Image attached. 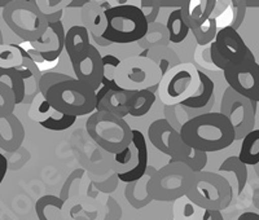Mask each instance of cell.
<instances>
[{
    "instance_id": "obj_49",
    "label": "cell",
    "mask_w": 259,
    "mask_h": 220,
    "mask_svg": "<svg viewBox=\"0 0 259 220\" xmlns=\"http://www.w3.org/2000/svg\"><path fill=\"white\" fill-rule=\"evenodd\" d=\"M89 2L90 0H83V2H73V3H68V8L69 7H84Z\"/></svg>"
},
{
    "instance_id": "obj_35",
    "label": "cell",
    "mask_w": 259,
    "mask_h": 220,
    "mask_svg": "<svg viewBox=\"0 0 259 220\" xmlns=\"http://www.w3.org/2000/svg\"><path fill=\"white\" fill-rule=\"evenodd\" d=\"M191 109L186 108L183 105H174V106H166L165 109V119L167 120L175 131L179 132L182 127L192 119Z\"/></svg>"
},
{
    "instance_id": "obj_14",
    "label": "cell",
    "mask_w": 259,
    "mask_h": 220,
    "mask_svg": "<svg viewBox=\"0 0 259 220\" xmlns=\"http://www.w3.org/2000/svg\"><path fill=\"white\" fill-rule=\"evenodd\" d=\"M65 29L62 22L48 24L47 30L38 40L31 41L30 46L34 51L39 52L41 59L46 61H55L61 56L65 50Z\"/></svg>"
},
{
    "instance_id": "obj_36",
    "label": "cell",
    "mask_w": 259,
    "mask_h": 220,
    "mask_svg": "<svg viewBox=\"0 0 259 220\" xmlns=\"http://www.w3.org/2000/svg\"><path fill=\"white\" fill-rule=\"evenodd\" d=\"M219 171H227V172L235 173L236 179H237V185H239V193H241L244 191L247 182V168L246 164L242 163L239 159V157H230V158H227L221 164Z\"/></svg>"
},
{
    "instance_id": "obj_39",
    "label": "cell",
    "mask_w": 259,
    "mask_h": 220,
    "mask_svg": "<svg viewBox=\"0 0 259 220\" xmlns=\"http://www.w3.org/2000/svg\"><path fill=\"white\" fill-rule=\"evenodd\" d=\"M70 79H73V76L69 75V74L56 73V71H47V73L41 74L40 83H39L41 97H46L47 92L50 91V88L53 87L55 84H59V83L66 82V80Z\"/></svg>"
},
{
    "instance_id": "obj_3",
    "label": "cell",
    "mask_w": 259,
    "mask_h": 220,
    "mask_svg": "<svg viewBox=\"0 0 259 220\" xmlns=\"http://www.w3.org/2000/svg\"><path fill=\"white\" fill-rule=\"evenodd\" d=\"M186 197L203 210L222 211L231 205L233 191L230 182L212 171L193 172Z\"/></svg>"
},
{
    "instance_id": "obj_10",
    "label": "cell",
    "mask_w": 259,
    "mask_h": 220,
    "mask_svg": "<svg viewBox=\"0 0 259 220\" xmlns=\"http://www.w3.org/2000/svg\"><path fill=\"white\" fill-rule=\"evenodd\" d=\"M221 113L228 118L236 132V140H242L255 129L256 103L235 92L231 87L226 88L221 101Z\"/></svg>"
},
{
    "instance_id": "obj_21",
    "label": "cell",
    "mask_w": 259,
    "mask_h": 220,
    "mask_svg": "<svg viewBox=\"0 0 259 220\" xmlns=\"http://www.w3.org/2000/svg\"><path fill=\"white\" fill-rule=\"evenodd\" d=\"M178 135H179V132L175 131L165 118L156 119L148 127V139L150 140V144L153 145L157 150L170 157L171 141Z\"/></svg>"
},
{
    "instance_id": "obj_44",
    "label": "cell",
    "mask_w": 259,
    "mask_h": 220,
    "mask_svg": "<svg viewBox=\"0 0 259 220\" xmlns=\"http://www.w3.org/2000/svg\"><path fill=\"white\" fill-rule=\"evenodd\" d=\"M202 220H224V217L218 210H203Z\"/></svg>"
},
{
    "instance_id": "obj_8",
    "label": "cell",
    "mask_w": 259,
    "mask_h": 220,
    "mask_svg": "<svg viewBox=\"0 0 259 220\" xmlns=\"http://www.w3.org/2000/svg\"><path fill=\"white\" fill-rule=\"evenodd\" d=\"M162 74L152 60L140 55L128 56L121 61L115 73V82L121 90L128 92L158 88Z\"/></svg>"
},
{
    "instance_id": "obj_47",
    "label": "cell",
    "mask_w": 259,
    "mask_h": 220,
    "mask_svg": "<svg viewBox=\"0 0 259 220\" xmlns=\"http://www.w3.org/2000/svg\"><path fill=\"white\" fill-rule=\"evenodd\" d=\"M90 39H92V40L95 41V47L96 48H97V46H99V47H109V46H112V43L106 40V39H104L103 36L90 35Z\"/></svg>"
},
{
    "instance_id": "obj_41",
    "label": "cell",
    "mask_w": 259,
    "mask_h": 220,
    "mask_svg": "<svg viewBox=\"0 0 259 220\" xmlns=\"http://www.w3.org/2000/svg\"><path fill=\"white\" fill-rule=\"evenodd\" d=\"M230 4L231 8H232V20H231V24L228 26L237 31L245 20L246 4H245V2H241V0H232V2H230Z\"/></svg>"
},
{
    "instance_id": "obj_29",
    "label": "cell",
    "mask_w": 259,
    "mask_h": 220,
    "mask_svg": "<svg viewBox=\"0 0 259 220\" xmlns=\"http://www.w3.org/2000/svg\"><path fill=\"white\" fill-rule=\"evenodd\" d=\"M156 99V94L149 90L131 92L128 100V115L135 118L145 115L154 105Z\"/></svg>"
},
{
    "instance_id": "obj_13",
    "label": "cell",
    "mask_w": 259,
    "mask_h": 220,
    "mask_svg": "<svg viewBox=\"0 0 259 220\" xmlns=\"http://www.w3.org/2000/svg\"><path fill=\"white\" fill-rule=\"evenodd\" d=\"M75 79L80 80L89 85L95 92L101 87L103 83V55L99 52L94 44H91L89 51L82 55L79 59L71 61Z\"/></svg>"
},
{
    "instance_id": "obj_18",
    "label": "cell",
    "mask_w": 259,
    "mask_h": 220,
    "mask_svg": "<svg viewBox=\"0 0 259 220\" xmlns=\"http://www.w3.org/2000/svg\"><path fill=\"white\" fill-rule=\"evenodd\" d=\"M25 140V128L15 114L0 117V149L13 153L22 147Z\"/></svg>"
},
{
    "instance_id": "obj_32",
    "label": "cell",
    "mask_w": 259,
    "mask_h": 220,
    "mask_svg": "<svg viewBox=\"0 0 259 220\" xmlns=\"http://www.w3.org/2000/svg\"><path fill=\"white\" fill-rule=\"evenodd\" d=\"M0 82L11 88L15 95L16 105L25 100V82L17 69L0 68Z\"/></svg>"
},
{
    "instance_id": "obj_16",
    "label": "cell",
    "mask_w": 259,
    "mask_h": 220,
    "mask_svg": "<svg viewBox=\"0 0 259 220\" xmlns=\"http://www.w3.org/2000/svg\"><path fill=\"white\" fill-rule=\"evenodd\" d=\"M171 163H183L187 167L191 168L193 172H201L203 171L207 163V154L194 148L187 145L184 141L180 139V135L175 136L171 141L170 145Z\"/></svg>"
},
{
    "instance_id": "obj_5",
    "label": "cell",
    "mask_w": 259,
    "mask_h": 220,
    "mask_svg": "<svg viewBox=\"0 0 259 220\" xmlns=\"http://www.w3.org/2000/svg\"><path fill=\"white\" fill-rule=\"evenodd\" d=\"M45 99L60 112L77 118L96 109V92L75 78L51 87Z\"/></svg>"
},
{
    "instance_id": "obj_25",
    "label": "cell",
    "mask_w": 259,
    "mask_h": 220,
    "mask_svg": "<svg viewBox=\"0 0 259 220\" xmlns=\"http://www.w3.org/2000/svg\"><path fill=\"white\" fill-rule=\"evenodd\" d=\"M64 201L57 196L47 194L35 203V212L39 220H66L62 212Z\"/></svg>"
},
{
    "instance_id": "obj_15",
    "label": "cell",
    "mask_w": 259,
    "mask_h": 220,
    "mask_svg": "<svg viewBox=\"0 0 259 220\" xmlns=\"http://www.w3.org/2000/svg\"><path fill=\"white\" fill-rule=\"evenodd\" d=\"M198 79H200V85H198L197 91L194 92L188 100L180 104V105L191 109L193 118L210 113L215 104V84L211 78L202 70H198Z\"/></svg>"
},
{
    "instance_id": "obj_33",
    "label": "cell",
    "mask_w": 259,
    "mask_h": 220,
    "mask_svg": "<svg viewBox=\"0 0 259 220\" xmlns=\"http://www.w3.org/2000/svg\"><path fill=\"white\" fill-rule=\"evenodd\" d=\"M121 61L122 60L119 59V56L113 53H106L103 56L104 75L101 85L108 88L109 91H123L115 82V73H117L118 66L121 65Z\"/></svg>"
},
{
    "instance_id": "obj_50",
    "label": "cell",
    "mask_w": 259,
    "mask_h": 220,
    "mask_svg": "<svg viewBox=\"0 0 259 220\" xmlns=\"http://www.w3.org/2000/svg\"><path fill=\"white\" fill-rule=\"evenodd\" d=\"M8 4H9V0H2V2H0V7H3V8H6Z\"/></svg>"
},
{
    "instance_id": "obj_48",
    "label": "cell",
    "mask_w": 259,
    "mask_h": 220,
    "mask_svg": "<svg viewBox=\"0 0 259 220\" xmlns=\"http://www.w3.org/2000/svg\"><path fill=\"white\" fill-rule=\"evenodd\" d=\"M237 220H259V214H256V212L247 211V212H244V214L240 215L239 219Z\"/></svg>"
},
{
    "instance_id": "obj_6",
    "label": "cell",
    "mask_w": 259,
    "mask_h": 220,
    "mask_svg": "<svg viewBox=\"0 0 259 220\" xmlns=\"http://www.w3.org/2000/svg\"><path fill=\"white\" fill-rule=\"evenodd\" d=\"M7 26L24 41H35L48 27L47 18L34 0H11L3 9Z\"/></svg>"
},
{
    "instance_id": "obj_28",
    "label": "cell",
    "mask_w": 259,
    "mask_h": 220,
    "mask_svg": "<svg viewBox=\"0 0 259 220\" xmlns=\"http://www.w3.org/2000/svg\"><path fill=\"white\" fill-rule=\"evenodd\" d=\"M149 180V176L145 175L138 182L126 184L124 189V197L128 201V203L135 208H143L152 202V197L149 196L147 191V183Z\"/></svg>"
},
{
    "instance_id": "obj_2",
    "label": "cell",
    "mask_w": 259,
    "mask_h": 220,
    "mask_svg": "<svg viewBox=\"0 0 259 220\" xmlns=\"http://www.w3.org/2000/svg\"><path fill=\"white\" fill-rule=\"evenodd\" d=\"M106 29L103 38L112 44L138 43L148 31L147 18L139 6L133 3L113 6L105 12Z\"/></svg>"
},
{
    "instance_id": "obj_24",
    "label": "cell",
    "mask_w": 259,
    "mask_h": 220,
    "mask_svg": "<svg viewBox=\"0 0 259 220\" xmlns=\"http://www.w3.org/2000/svg\"><path fill=\"white\" fill-rule=\"evenodd\" d=\"M83 26L89 30L90 35L103 36L106 29V16L99 2H89L82 8Z\"/></svg>"
},
{
    "instance_id": "obj_51",
    "label": "cell",
    "mask_w": 259,
    "mask_h": 220,
    "mask_svg": "<svg viewBox=\"0 0 259 220\" xmlns=\"http://www.w3.org/2000/svg\"><path fill=\"white\" fill-rule=\"evenodd\" d=\"M2 44H4V41H3V32H2V30H0V46H2Z\"/></svg>"
},
{
    "instance_id": "obj_46",
    "label": "cell",
    "mask_w": 259,
    "mask_h": 220,
    "mask_svg": "<svg viewBox=\"0 0 259 220\" xmlns=\"http://www.w3.org/2000/svg\"><path fill=\"white\" fill-rule=\"evenodd\" d=\"M227 4H228V2H217V4H215V8H214V12H212V18H215L217 20V17H218L219 15H221L222 12H224L227 9Z\"/></svg>"
},
{
    "instance_id": "obj_7",
    "label": "cell",
    "mask_w": 259,
    "mask_h": 220,
    "mask_svg": "<svg viewBox=\"0 0 259 220\" xmlns=\"http://www.w3.org/2000/svg\"><path fill=\"white\" fill-rule=\"evenodd\" d=\"M193 171L186 164L171 163L158 168L147 183V191L153 201L171 202L186 196Z\"/></svg>"
},
{
    "instance_id": "obj_23",
    "label": "cell",
    "mask_w": 259,
    "mask_h": 220,
    "mask_svg": "<svg viewBox=\"0 0 259 220\" xmlns=\"http://www.w3.org/2000/svg\"><path fill=\"white\" fill-rule=\"evenodd\" d=\"M131 92L128 91H109L103 100L96 105L95 112H105L124 119L128 115V100Z\"/></svg>"
},
{
    "instance_id": "obj_40",
    "label": "cell",
    "mask_w": 259,
    "mask_h": 220,
    "mask_svg": "<svg viewBox=\"0 0 259 220\" xmlns=\"http://www.w3.org/2000/svg\"><path fill=\"white\" fill-rule=\"evenodd\" d=\"M15 108V95L11 91V88L0 82V117L2 115L13 114Z\"/></svg>"
},
{
    "instance_id": "obj_1",
    "label": "cell",
    "mask_w": 259,
    "mask_h": 220,
    "mask_svg": "<svg viewBox=\"0 0 259 220\" xmlns=\"http://www.w3.org/2000/svg\"><path fill=\"white\" fill-rule=\"evenodd\" d=\"M187 145L203 153L221 152L236 141L231 122L221 112H210L189 119L179 131Z\"/></svg>"
},
{
    "instance_id": "obj_38",
    "label": "cell",
    "mask_w": 259,
    "mask_h": 220,
    "mask_svg": "<svg viewBox=\"0 0 259 220\" xmlns=\"http://www.w3.org/2000/svg\"><path fill=\"white\" fill-rule=\"evenodd\" d=\"M41 4H38L39 9L41 13L47 18L48 24H53V22H60L64 15V4H68L69 2H61V0H47V2H40Z\"/></svg>"
},
{
    "instance_id": "obj_9",
    "label": "cell",
    "mask_w": 259,
    "mask_h": 220,
    "mask_svg": "<svg viewBox=\"0 0 259 220\" xmlns=\"http://www.w3.org/2000/svg\"><path fill=\"white\" fill-rule=\"evenodd\" d=\"M198 85V69L192 64H180L162 76L157 92L166 106H174L188 100Z\"/></svg>"
},
{
    "instance_id": "obj_26",
    "label": "cell",
    "mask_w": 259,
    "mask_h": 220,
    "mask_svg": "<svg viewBox=\"0 0 259 220\" xmlns=\"http://www.w3.org/2000/svg\"><path fill=\"white\" fill-rule=\"evenodd\" d=\"M140 56H144L147 59L152 60L157 65V68L159 69L162 76H165L171 69H174L175 66L180 65L179 56L170 47H159L154 48V50H147L143 53H140Z\"/></svg>"
},
{
    "instance_id": "obj_4",
    "label": "cell",
    "mask_w": 259,
    "mask_h": 220,
    "mask_svg": "<svg viewBox=\"0 0 259 220\" xmlns=\"http://www.w3.org/2000/svg\"><path fill=\"white\" fill-rule=\"evenodd\" d=\"M85 129L92 140L109 154L119 153L133 140V129L128 123L110 113H92L85 122Z\"/></svg>"
},
{
    "instance_id": "obj_19",
    "label": "cell",
    "mask_w": 259,
    "mask_h": 220,
    "mask_svg": "<svg viewBox=\"0 0 259 220\" xmlns=\"http://www.w3.org/2000/svg\"><path fill=\"white\" fill-rule=\"evenodd\" d=\"M217 0H184L180 7L183 18L189 30L202 26L212 16Z\"/></svg>"
},
{
    "instance_id": "obj_11",
    "label": "cell",
    "mask_w": 259,
    "mask_h": 220,
    "mask_svg": "<svg viewBox=\"0 0 259 220\" xmlns=\"http://www.w3.org/2000/svg\"><path fill=\"white\" fill-rule=\"evenodd\" d=\"M223 74L228 87L249 100L259 103V65L256 61L228 65Z\"/></svg>"
},
{
    "instance_id": "obj_17",
    "label": "cell",
    "mask_w": 259,
    "mask_h": 220,
    "mask_svg": "<svg viewBox=\"0 0 259 220\" xmlns=\"http://www.w3.org/2000/svg\"><path fill=\"white\" fill-rule=\"evenodd\" d=\"M34 119L43 128L50 129V131L53 132H61L70 128L78 118L60 112L53 106H51V104L46 99H43L41 103L38 105V108H36V115L34 117Z\"/></svg>"
},
{
    "instance_id": "obj_43",
    "label": "cell",
    "mask_w": 259,
    "mask_h": 220,
    "mask_svg": "<svg viewBox=\"0 0 259 220\" xmlns=\"http://www.w3.org/2000/svg\"><path fill=\"white\" fill-rule=\"evenodd\" d=\"M209 55H210V60H211L212 64H214L218 69H221V70L224 71V69L228 66V62H227L226 60L223 59V56H222L221 53H219L218 48H217V46H215L214 41L210 44Z\"/></svg>"
},
{
    "instance_id": "obj_12",
    "label": "cell",
    "mask_w": 259,
    "mask_h": 220,
    "mask_svg": "<svg viewBox=\"0 0 259 220\" xmlns=\"http://www.w3.org/2000/svg\"><path fill=\"white\" fill-rule=\"evenodd\" d=\"M214 43L228 65L255 61V57L250 48L247 47L239 31L233 30L232 27L224 26L218 30Z\"/></svg>"
},
{
    "instance_id": "obj_34",
    "label": "cell",
    "mask_w": 259,
    "mask_h": 220,
    "mask_svg": "<svg viewBox=\"0 0 259 220\" xmlns=\"http://www.w3.org/2000/svg\"><path fill=\"white\" fill-rule=\"evenodd\" d=\"M24 47L20 44H2L0 46V68L18 69L24 60Z\"/></svg>"
},
{
    "instance_id": "obj_20",
    "label": "cell",
    "mask_w": 259,
    "mask_h": 220,
    "mask_svg": "<svg viewBox=\"0 0 259 220\" xmlns=\"http://www.w3.org/2000/svg\"><path fill=\"white\" fill-rule=\"evenodd\" d=\"M24 60H22V65L17 69L20 71L21 76L25 82V100L24 103L30 104L35 100L36 96L40 95V88H39V83H40L41 73L39 70L38 65L32 61L31 57L29 56V53L24 48Z\"/></svg>"
},
{
    "instance_id": "obj_31",
    "label": "cell",
    "mask_w": 259,
    "mask_h": 220,
    "mask_svg": "<svg viewBox=\"0 0 259 220\" xmlns=\"http://www.w3.org/2000/svg\"><path fill=\"white\" fill-rule=\"evenodd\" d=\"M166 27L168 31V38H170L171 43L179 44L182 41L186 40V38L189 34V27L186 24V21L183 18L180 8L175 9L168 15L167 22H166Z\"/></svg>"
},
{
    "instance_id": "obj_45",
    "label": "cell",
    "mask_w": 259,
    "mask_h": 220,
    "mask_svg": "<svg viewBox=\"0 0 259 220\" xmlns=\"http://www.w3.org/2000/svg\"><path fill=\"white\" fill-rule=\"evenodd\" d=\"M8 159H7V157L4 156L3 153H0V185H2L7 172H8Z\"/></svg>"
},
{
    "instance_id": "obj_30",
    "label": "cell",
    "mask_w": 259,
    "mask_h": 220,
    "mask_svg": "<svg viewBox=\"0 0 259 220\" xmlns=\"http://www.w3.org/2000/svg\"><path fill=\"white\" fill-rule=\"evenodd\" d=\"M239 159L246 166L259 163V129H253L242 139Z\"/></svg>"
},
{
    "instance_id": "obj_22",
    "label": "cell",
    "mask_w": 259,
    "mask_h": 220,
    "mask_svg": "<svg viewBox=\"0 0 259 220\" xmlns=\"http://www.w3.org/2000/svg\"><path fill=\"white\" fill-rule=\"evenodd\" d=\"M91 39H90L89 30L84 26H71L68 30V32L65 34V51L68 55L69 60L74 61V60L79 59L82 55H84L89 51L90 46H91Z\"/></svg>"
},
{
    "instance_id": "obj_27",
    "label": "cell",
    "mask_w": 259,
    "mask_h": 220,
    "mask_svg": "<svg viewBox=\"0 0 259 220\" xmlns=\"http://www.w3.org/2000/svg\"><path fill=\"white\" fill-rule=\"evenodd\" d=\"M168 43H170V38H168L166 25L161 24V22H154V24L149 25L144 38L138 41V47L147 51L159 47H167Z\"/></svg>"
},
{
    "instance_id": "obj_42",
    "label": "cell",
    "mask_w": 259,
    "mask_h": 220,
    "mask_svg": "<svg viewBox=\"0 0 259 220\" xmlns=\"http://www.w3.org/2000/svg\"><path fill=\"white\" fill-rule=\"evenodd\" d=\"M139 8L142 9L143 15L147 18L148 24H154L159 15V9L161 7L158 6V2L156 0H142L140 2V6Z\"/></svg>"
},
{
    "instance_id": "obj_37",
    "label": "cell",
    "mask_w": 259,
    "mask_h": 220,
    "mask_svg": "<svg viewBox=\"0 0 259 220\" xmlns=\"http://www.w3.org/2000/svg\"><path fill=\"white\" fill-rule=\"evenodd\" d=\"M193 36L197 40L198 46H207V44H211L212 41L217 38V34H218V22L217 20L212 17H210L209 20L200 27H196V29L191 30Z\"/></svg>"
}]
</instances>
